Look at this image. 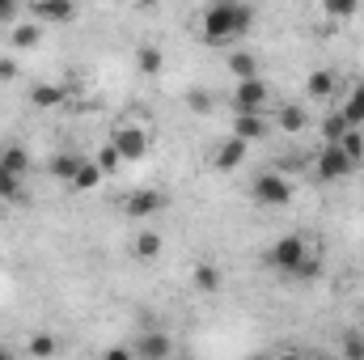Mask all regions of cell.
Returning a JSON list of instances; mask_svg holds the SVG:
<instances>
[{
    "instance_id": "cell-1",
    "label": "cell",
    "mask_w": 364,
    "mask_h": 360,
    "mask_svg": "<svg viewBox=\"0 0 364 360\" xmlns=\"http://www.w3.org/2000/svg\"><path fill=\"white\" fill-rule=\"evenodd\" d=\"M250 26H255V9L246 0H212L203 9V43H212V47H225V43L250 34Z\"/></svg>"
},
{
    "instance_id": "cell-2",
    "label": "cell",
    "mask_w": 364,
    "mask_h": 360,
    "mask_svg": "<svg viewBox=\"0 0 364 360\" xmlns=\"http://www.w3.org/2000/svg\"><path fill=\"white\" fill-rule=\"evenodd\" d=\"M110 144L119 149L123 162H140V157H149V149H153V132L140 127V123H119L114 136H110Z\"/></svg>"
},
{
    "instance_id": "cell-3",
    "label": "cell",
    "mask_w": 364,
    "mask_h": 360,
    "mask_svg": "<svg viewBox=\"0 0 364 360\" xmlns=\"http://www.w3.org/2000/svg\"><path fill=\"white\" fill-rule=\"evenodd\" d=\"M250 195H255V203H263V208H284V203L292 199V182L284 179L279 170H267V174H259V179L250 182Z\"/></svg>"
},
{
    "instance_id": "cell-4",
    "label": "cell",
    "mask_w": 364,
    "mask_h": 360,
    "mask_svg": "<svg viewBox=\"0 0 364 360\" xmlns=\"http://www.w3.org/2000/svg\"><path fill=\"white\" fill-rule=\"evenodd\" d=\"M305 255H309L305 238H301V233H284L272 250H267V263H272L275 271H284V275H292V271L301 268V259H305Z\"/></svg>"
},
{
    "instance_id": "cell-5",
    "label": "cell",
    "mask_w": 364,
    "mask_h": 360,
    "mask_svg": "<svg viewBox=\"0 0 364 360\" xmlns=\"http://www.w3.org/2000/svg\"><path fill=\"white\" fill-rule=\"evenodd\" d=\"M352 170H356V162H352L339 144H322V153H318V179L339 182V179H348Z\"/></svg>"
},
{
    "instance_id": "cell-6",
    "label": "cell",
    "mask_w": 364,
    "mask_h": 360,
    "mask_svg": "<svg viewBox=\"0 0 364 360\" xmlns=\"http://www.w3.org/2000/svg\"><path fill=\"white\" fill-rule=\"evenodd\" d=\"M161 208H166V195L153 191V186H140V191H132V195L123 199V212H127L132 221H153Z\"/></svg>"
},
{
    "instance_id": "cell-7",
    "label": "cell",
    "mask_w": 364,
    "mask_h": 360,
    "mask_svg": "<svg viewBox=\"0 0 364 360\" xmlns=\"http://www.w3.org/2000/svg\"><path fill=\"white\" fill-rule=\"evenodd\" d=\"M267 97H272V90H267L263 77H242V81L233 85V106H237V110H263Z\"/></svg>"
},
{
    "instance_id": "cell-8",
    "label": "cell",
    "mask_w": 364,
    "mask_h": 360,
    "mask_svg": "<svg viewBox=\"0 0 364 360\" xmlns=\"http://www.w3.org/2000/svg\"><path fill=\"white\" fill-rule=\"evenodd\" d=\"M246 157H250V140H242V136H233V132H229V140H225V144H216V149H212V166H216L220 174L237 170Z\"/></svg>"
},
{
    "instance_id": "cell-9",
    "label": "cell",
    "mask_w": 364,
    "mask_h": 360,
    "mask_svg": "<svg viewBox=\"0 0 364 360\" xmlns=\"http://www.w3.org/2000/svg\"><path fill=\"white\" fill-rule=\"evenodd\" d=\"M30 13L38 21H51V26H68L77 17V0H34Z\"/></svg>"
},
{
    "instance_id": "cell-10",
    "label": "cell",
    "mask_w": 364,
    "mask_h": 360,
    "mask_svg": "<svg viewBox=\"0 0 364 360\" xmlns=\"http://www.w3.org/2000/svg\"><path fill=\"white\" fill-rule=\"evenodd\" d=\"M233 136H242V140H263L267 136V119H263V110H237V119H233Z\"/></svg>"
},
{
    "instance_id": "cell-11",
    "label": "cell",
    "mask_w": 364,
    "mask_h": 360,
    "mask_svg": "<svg viewBox=\"0 0 364 360\" xmlns=\"http://www.w3.org/2000/svg\"><path fill=\"white\" fill-rule=\"evenodd\" d=\"M136 356H149V360H166L174 352V344H170V335H161V331H149V335H140V344L132 348Z\"/></svg>"
},
{
    "instance_id": "cell-12",
    "label": "cell",
    "mask_w": 364,
    "mask_h": 360,
    "mask_svg": "<svg viewBox=\"0 0 364 360\" xmlns=\"http://www.w3.org/2000/svg\"><path fill=\"white\" fill-rule=\"evenodd\" d=\"M275 123H279L288 136H296V132H305L309 115H305V106H301V102H284V106H279V115H275Z\"/></svg>"
},
{
    "instance_id": "cell-13",
    "label": "cell",
    "mask_w": 364,
    "mask_h": 360,
    "mask_svg": "<svg viewBox=\"0 0 364 360\" xmlns=\"http://www.w3.org/2000/svg\"><path fill=\"white\" fill-rule=\"evenodd\" d=\"M102 179H106V170H102L93 157H85V162H81V170L73 174V182H68V186H73V191H97V186H102Z\"/></svg>"
},
{
    "instance_id": "cell-14",
    "label": "cell",
    "mask_w": 364,
    "mask_h": 360,
    "mask_svg": "<svg viewBox=\"0 0 364 360\" xmlns=\"http://www.w3.org/2000/svg\"><path fill=\"white\" fill-rule=\"evenodd\" d=\"M132 250H136V259H140V263H153V259H161V233H153V229H140Z\"/></svg>"
},
{
    "instance_id": "cell-15",
    "label": "cell",
    "mask_w": 364,
    "mask_h": 360,
    "mask_svg": "<svg viewBox=\"0 0 364 360\" xmlns=\"http://www.w3.org/2000/svg\"><path fill=\"white\" fill-rule=\"evenodd\" d=\"M81 162H85L81 153H55V157H51V174L60 182H73V174L81 170Z\"/></svg>"
},
{
    "instance_id": "cell-16",
    "label": "cell",
    "mask_w": 364,
    "mask_h": 360,
    "mask_svg": "<svg viewBox=\"0 0 364 360\" xmlns=\"http://www.w3.org/2000/svg\"><path fill=\"white\" fill-rule=\"evenodd\" d=\"M38 21H17L13 26V51H30V47H38Z\"/></svg>"
},
{
    "instance_id": "cell-17",
    "label": "cell",
    "mask_w": 364,
    "mask_h": 360,
    "mask_svg": "<svg viewBox=\"0 0 364 360\" xmlns=\"http://www.w3.org/2000/svg\"><path fill=\"white\" fill-rule=\"evenodd\" d=\"M220 284H225V275H220L216 263H199L195 268V288L199 292H220Z\"/></svg>"
},
{
    "instance_id": "cell-18",
    "label": "cell",
    "mask_w": 364,
    "mask_h": 360,
    "mask_svg": "<svg viewBox=\"0 0 364 360\" xmlns=\"http://www.w3.org/2000/svg\"><path fill=\"white\" fill-rule=\"evenodd\" d=\"M305 93H309V97H331V93H335V73H326V68L309 73V81H305Z\"/></svg>"
},
{
    "instance_id": "cell-19",
    "label": "cell",
    "mask_w": 364,
    "mask_h": 360,
    "mask_svg": "<svg viewBox=\"0 0 364 360\" xmlns=\"http://www.w3.org/2000/svg\"><path fill=\"white\" fill-rule=\"evenodd\" d=\"M343 119H348L352 127H364V81L348 93V102H343Z\"/></svg>"
},
{
    "instance_id": "cell-20",
    "label": "cell",
    "mask_w": 364,
    "mask_h": 360,
    "mask_svg": "<svg viewBox=\"0 0 364 360\" xmlns=\"http://www.w3.org/2000/svg\"><path fill=\"white\" fill-rule=\"evenodd\" d=\"M64 97H68L64 85H34V90H30V102H34V106H43V110H47V106H60Z\"/></svg>"
},
{
    "instance_id": "cell-21",
    "label": "cell",
    "mask_w": 364,
    "mask_h": 360,
    "mask_svg": "<svg viewBox=\"0 0 364 360\" xmlns=\"http://www.w3.org/2000/svg\"><path fill=\"white\" fill-rule=\"evenodd\" d=\"M229 73L242 81V77H259V60L250 55V51H233L229 55Z\"/></svg>"
},
{
    "instance_id": "cell-22",
    "label": "cell",
    "mask_w": 364,
    "mask_h": 360,
    "mask_svg": "<svg viewBox=\"0 0 364 360\" xmlns=\"http://www.w3.org/2000/svg\"><path fill=\"white\" fill-rule=\"evenodd\" d=\"M0 166H9L13 174H26L30 170V153L21 144H9V149H0Z\"/></svg>"
},
{
    "instance_id": "cell-23",
    "label": "cell",
    "mask_w": 364,
    "mask_h": 360,
    "mask_svg": "<svg viewBox=\"0 0 364 360\" xmlns=\"http://www.w3.org/2000/svg\"><path fill=\"white\" fill-rule=\"evenodd\" d=\"M335 144H339V149H343V153H348L356 166H360V157H364V136H360V127H348V132H343Z\"/></svg>"
},
{
    "instance_id": "cell-24",
    "label": "cell",
    "mask_w": 364,
    "mask_h": 360,
    "mask_svg": "<svg viewBox=\"0 0 364 360\" xmlns=\"http://www.w3.org/2000/svg\"><path fill=\"white\" fill-rule=\"evenodd\" d=\"M161 64H166V60H161V51H157V47H140V51H136V68H140L144 77H157V73H161Z\"/></svg>"
},
{
    "instance_id": "cell-25",
    "label": "cell",
    "mask_w": 364,
    "mask_h": 360,
    "mask_svg": "<svg viewBox=\"0 0 364 360\" xmlns=\"http://www.w3.org/2000/svg\"><path fill=\"white\" fill-rule=\"evenodd\" d=\"M318 127H322V136H326V144H335V140H339V136H343V132H348L352 123L343 119V110H335V115H326V119H322Z\"/></svg>"
},
{
    "instance_id": "cell-26",
    "label": "cell",
    "mask_w": 364,
    "mask_h": 360,
    "mask_svg": "<svg viewBox=\"0 0 364 360\" xmlns=\"http://www.w3.org/2000/svg\"><path fill=\"white\" fill-rule=\"evenodd\" d=\"M356 9H360V0H322V13H326V17H335V21L356 17Z\"/></svg>"
},
{
    "instance_id": "cell-27",
    "label": "cell",
    "mask_w": 364,
    "mask_h": 360,
    "mask_svg": "<svg viewBox=\"0 0 364 360\" xmlns=\"http://www.w3.org/2000/svg\"><path fill=\"white\" fill-rule=\"evenodd\" d=\"M0 199H21V174L0 166Z\"/></svg>"
},
{
    "instance_id": "cell-28",
    "label": "cell",
    "mask_w": 364,
    "mask_h": 360,
    "mask_svg": "<svg viewBox=\"0 0 364 360\" xmlns=\"http://www.w3.org/2000/svg\"><path fill=\"white\" fill-rule=\"evenodd\" d=\"M93 162H97V166H102V170H106V174H114V170H119V162H123V157H119V149H114V144H110V140H106V144H102V149H97V157H93Z\"/></svg>"
},
{
    "instance_id": "cell-29",
    "label": "cell",
    "mask_w": 364,
    "mask_h": 360,
    "mask_svg": "<svg viewBox=\"0 0 364 360\" xmlns=\"http://www.w3.org/2000/svg\"><path fill=\"white\" fill-rule=\"evenodd\" d=\"M186 106H191V110H199V115H208L216 102H212V93H208V90H199V85H195V90H186Z\"/></svg>"
},
{
    "instance_id": "cell-30",
    "label": "cell",
    "mask_w": 364,
    "mask_h": 360,
    "mask_svg": "<svg viewBox=\"0 0 364 360\" xmlns=\"http://www.w3.org/2000/svg\"><path fill=\"white\" fill-rule=\"evenodd\" d=\"M55 348H60V344H55L51 335H34V339L26 344V352H30V356H55Z\"/></svg>"
},
{
    "instance_id": "cell-31",
    "label": "cell",
    "mask_w": 364,
    "mask_h": 360,
    "mask_svg": "<svg viewBox=\"0 0 364 360\" xmlns=\"http://www.w3.org/2000/svg\"><path fill=\"white\" fill-rule=\"evenodd\" d=\"M292 275H296V280H318V275H322V259H318V255L309 250V255L301 259V268L292 271Z\"/></svg>"
},
{
    "instance_id": "cell-32",
    "label": "cell",
    "mask_w": 364,
    "mask_h": 360,
    "mask_svg": "<svg viewBox=\"0 0 364 360\" xmlns=\"http://www.w3.org/2000/svg\"><path fill=\"white\" fill-rule=\"evenodd\" d=\"M339 348H343V356H352V360H364V335H360V331H348Z\"/></svg>"
},
{
    "instance_id": "cell-33",
    "label": "cell",
    "mask_w": 364,
    "mask_h": 360,
    "mask_svg": "<svg viewBox=\"0 0 364 360\" xmlns=\"http://www.w3.org/2000/svg\"><path fill=\"white\" fill-rule=\"evenodd\" d=\"M17 77V60L13 55H0V81H13Z\"/></svg>"
},
{
    "instance_id": "cell-34",
    "label": "cell",
    "mask_w": 364,
    "mask_h": 360,
    "mask_svg": "<svg viewBox=\"0 0 364 360\" xmlns=\"http://www.w3.org/2000/svg\"><path fill=\"white\" fill-rule=\"evenodd\" d=\"M13 9H17V0H0V21H4V17H13Z\"/></svg>"
},
{
    "instance_id": "cell-35",
    "label": "cell",
    "mask_w": 364,
    "mask_h": 360,
    "mask_svg": "<svg viewBox=\"0 0 364 360\" xmlns=\"http://www.w3.org/2000/svg\"><path fill=\"white\" fill-rule=\"evenodd\" d=\"M106 356H110V360H127V356H132V348H110Z\"/></svg>"
},
{
    "instance_id": "cell-36",
    "label": "cell",
    "mask_w": 364,
    "mask_h": 360,
    "mask_svg": "<svg viewBox=\"0 0 364 360\" xmlns=\"http://www.w3.org/2000/svg\"><path fill=\"white\" fill-rule=\"evenodd\" d=\"M136 4H140V9H153V4H161V0H136Z\"/></svg>"
}]
</instances>
